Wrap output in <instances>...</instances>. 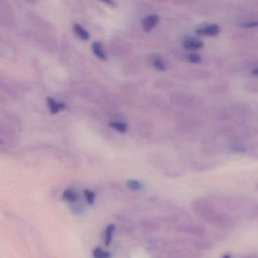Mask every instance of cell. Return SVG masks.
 Instances as JSON below:
<instances>
[{
  "instance_id": "8992f818",
  "label": "cell",
  "mask_w": 258,
  "mask_h": 258,
  "mask_svg": "<svg viewBox=\"0 0 258 258\" xmlns=\"http://www.w3.org/2000/svg\"><path fill=\"white\" fill-rule=\"evenodd\" d=\"M159 22V16L158 15H150L145 19L143 22V30L146 32H150Z\"/></svg>"
},
{
  "instance_id": "52a82bcc",
  "label": "cell",
  "mask_w": 258,
  "mask_h": 258,
  "mask_svg": "<svg viewBox=\"0 0 258 258\" xmlns=\"http://www.w3.org/2000/svg\"><path fill=\"white\" fill-rule=\"evenodd\" d=\"M92 49H93V53L99 59L103 60V61L108 59V57H107L106 54H105V51H104L101 42H94L93 45H92Z\"/></svg>"
},
{
  "instance_id": "277c9868",
  "label": "cell",
  "mask_w": 258,
  "mask_h": 258,
  "mask_svg": "<svg viewBox=\"0 0 258 258\" xmlns=\"http://www.w3.org/2000/svg\"><path fill=\"white\" fill-rule=\"evenodd\" d=\"M220 32V27L215 24L205 25L196 30V34L199 36H208V37H215Z\"/></svg>"
},
{
  "instance_id": "4fadbf2b",
  "label": "cell",
  "mask_w": 258,
  "mask_h": 258,
  "mask_svg": "<svg viewBox=\"0 0 258 258\" xmlns=\"http://www.w3.org/2000/svg\"><path fill=\"white\" fill-rule=\"evenodd\" d=\"M109 126L120 133H126L128 130L127 125L123 122H111L109 123Z\"/></svg>"
},
{
  "instance_id": "6da1fadb",
  "label": "cell",
  "mask_w": 258,
  "mask_h": 258,
  "mask_svg": "<svg viewBox=\"0 0 258 258\" xmlns=\"http://www.w3.org/2000/svg\"><path fill=\"white\" fill-rule=\"evenodd\" d=\"M191 210L200 220L214 228L227 230L235 227V217L217 208V205L206 198H196L191 202Z\"/></svg>"
},
{
  "instance_id": "5bb4252c",
  "label": "cell",
  "mask_w": 258,
  "mask_h": 258,
  "mask_svg": "<svg viewBox=\"0 0 258 258\" xmlns=\"http://www.w3.org/2000/svg\"><path fill=\"white\" fill-rule=\"evenodd\" d=\"M126 185L130 189L133 190V191H140L143 189V185L140 181L137 180V179H129L126 182Z\"/></svg>"
},
{
  "instance_id": "7c38bea8",
  "label": "cell",
  "mask_w": 258,
  "mask_h": 258,
  "mask_svg": "<svg viewBox=\"0 0 258 258\" xmlns=\"http://www.w3.org/2000/svg\"><path fill=\"white\" fill-rule=\"evenodd\" d=\"M93 256L94 258H110L111 253L107 250H103L102 247H97L93 250Z\"/></svg>"
},
{
  "instance_id": "30bf717a",
  "label": "cell",
  "mask_w": 258,
  "mask_h": 258,
  "mask_svg": "<svg viewBox=\"0 0 258 258\" xmlns=\"http://www.w3.org/2000/svg\"><path fill=\"white\" fill-rule=\"evenodd\" d=\"M62 198L64 201L69 202H75L78 199V194L75 190L72 188H68L63 192Z\"/></svg>"
},
{
  "instance_id": "603a6c76",
  "label": "cell",
  "mask_w": 258,
  "mask_h": 258,
  "mask_svg": "<svg viewBox=\"0 0 258 258\" xmlns=\"http://www.w3.org/2000/svg\"><path fill=\"white\" fill-rule=\"evenodd\" d=\"M256 190H257V191H258V183L256 184Z\"/></svg>"
},
{
  "instance_id": "2e32d148",
  "label": "cell",
  "mask_w": 258,
  "mask_h": 258,
  "mask_svg": "<svg viewBox=\"0 0 258 258\" xmlns=\"http://www.w3.org/2000/svg\"><path fill=\"white\" fill-rule=\"evenodd\" d=\"M153 66L157 70L161 71V72H164L165 70V64L159 57H157L153 60Z\"/></svg>"
},
{
  "instance_id": "7402d4cb",
  "label": "cell",
  "mask_w": 258,
  "mask_h": 258,
  "mask_svg": "<svg viewBox=\"0 0 258 258\" xmlns=\"http://www.w3.org/2000/svg\"><path fill=\"white\" fill-rule=\"evenodd\" d=\"M173 258H187V257H185V256H175V257H173Z\"/></svg>"
},
{
  "instance_id": "9a60e30c",
  "label": "cell",
  "mask_w": 258,
  "mask_h": 258,
  "mask_svg": "<svg viewBox=\"0 0 258 258\" xmlns=\"http://www.w3.org/2000/svg\"><path fill=\"white\" fill-rule=\"evenodd\" d=\"M84 195L87 203L89 205H93L95 200H96V194H95L94 191L90 189H85L84 191Z\"/></svg>"
},
{
  "instance_id": "44dd1931",
  "label": "cell",
  "mask_w": 258,
  "mask_h": 258,
  "mask_svg": "<svg viewBox=\"0 0 258 258\" xmlns=\"http://www.w3.org/2000/svg\"><path fill=\"white\" fill-rule=\"evenodd\" d=\"M253 75H254V76L258 77V67H256V69H253Z\"/></svg>"
},
{
  "instance_id": "9c48e42d",
  "label": "cell",
  "mask_w": 258,
  "mask_h": 258,
  "mask_svg": "<svg viewBox=\"0 0 258 258\" xmlns=\"http://www.w3.org/2000/svg\"><path fill=\"white\" fill-rule=\"evenodd\" d=\"M74 31L79 38L83 40H88L90 39L89 33L79 24L74 25Z\"/></svg>"
},
{
  "instance_id": "d6986e66",
  "label": "cell",
  "mask_w": 258,
  "mask_h": 258,
  "mask_svg": "<svg viewBox=\"0 0 258 258\" xmlns=\"http://www.w3.org/2000/svg\"><path fill=\"white\" fill-rule=\"evenodd\" d=\"M220 258H232V255L230 253H227L223 254V256H220Z\"/></svg>"
},
{
  "instance_id": "ffe728a7",
  "label": "cell",
  "mask_w": 258,
  "mask_h": 258,
  "mask_svg": "<svg viewBox=\"0 0 258 258\" xmlns=\"http://www.w3.org/2000/svg\"><path fill=\"white\" fill-rule=\"evenodd\" d=\"M242 258H258V255L250 254L247 255V256H244Z\"/></svg>"
},
{
  "instance_id": "7a4b0ae2",
  "label": "cell",
  "mask_w": 258,
  "mask_h": 258,
  "mask_svg": "<svg viewBox=\"0 0 258 258\" xmlns=\"http://www.w3.org/2000/svg\"><path fill=\"white\" fill-rule=\"evenodd\" d=\"M209 199L228 212L240 214L248 221H258V200L256 199L223 193H213L210 195Z\"/></svg>"
},
{
  "instance_id": "ba28073f",
  "label": "cell",
  "mask_w": 258,
  "mask_h": 258,
  "mask_svg": "<svg viewBox=\"0 0 258 258\" xmlns=\"http://www.w3.org/2000/svg\"><path fill=\"white\" fill-rule=\"evenodd\" d=\"M47 103L49 105V110L52 114H57L58 111L64 109L66 108V105L63 102H58L52 99V98L49 97L47 99Z\"/></svg>"
},
{
  "instance_id": "8fae6325",
  "label": "cell",
  "mask_w": 258,
  "mask_h": 258,
  "mask_svg": "<svg viewBox=\"0 0 258 258\" xmlns=\"http://www.w3.org/2000/svg\"><path fill=\"white\" fill-rule=\"evenodd\" d=\"M116 226L114 224H110L107 226L105 232V246H108L112 241L113 235L115 231Z\"/></svg>"
},
{
  "instance_id": "ac0fdd59",
  "label": "cell",
  "mask_w": 258,
  "mask_h": 258,
  "mask_svg": "<svg viewBox=\"0 0 258 258\" xmlns=\"http://www.w3.org/2000/svg\"><path fill=\"white\" fill-rule=\"evenodd\" d=\"M240 25L244 28H258V21L243 22V23H241Z\"/></svg>"
},
{
  "instance_id": "5b68a950",
  "label": "cell",
  "mask_w": 258,
  "mask_h": 258,
  "mask_svg": "<svg viewBox=\"0 0 258 258\" xmlns=\"http://www.w3.org/2000/svg\"><path fill=\"white\" fill-rule=\"evenodd\" d=\"M183 47L187 50H197L204 47V43L199 39L193 37H186L182 42Z\"/></svg>"
},
{
  "instance_id": "3957f363",
  "label": "cell",
  "mask_w": 258,
  "mask_h": 258,
  "mask_svg": "<svg viewBox=\"0 0 258 258\" xmlns=\"http://www.w3.org/2000/svg\"><path fill=\"white\" fill-rule=\"evenodd\" d=\"M178 230L186 235L188 238H205L207 235L206 229L204 226L196 223H183L178 227Z\"/></svg>"
},
{
  "instance_id": "e0dca14e",
  "label": "cell",
  "mask_w": 258,
  "mask_h": 258,
  "mask_svg": "<svg viewBox=\"0 0 258 258\" xmlns=\"http://www.w3.org/2000/svg\"><path fill=\"white\" fill-rule=\"evenodd\" d=\"M186 58L189 62L194 63V64H198L202 61V57L197 53L188 54Z\"/></svg>"
}]
</instances>
